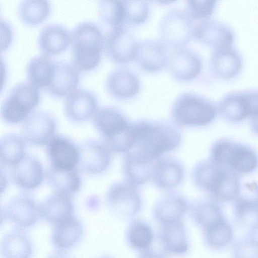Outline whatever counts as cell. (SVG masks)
Segmentation results:
<instances>
[{
	"instance_id": "34",
	"label": "cell",
	"mask_w": 258,
	"mask_h": 258,
	"mask_svg": "<svg viewBox=\"0 0 258 258\" xmlns=\"http://www.w3.org/2000/svg\"><path fill=\"white\" fill-rule=\"evenodd\" d=\"M54 64L55 60L44 54L32 58L26 68V76L29 82L38 88H43L46 89L51 80Z\"/></svg>"
},
{
	"instance_id": "40",
	"label": "cell",
	"mask_w": 258,
	"mask_h": 258,
	"mask_svg": "<svg viewBox=\"0 0 258 258\" xmlns=\"http://www.w3.org/2000/svg\"><path fill=\"white\" fill-rule=\"evenodd\" d=\"M98 12L100 20L112 27L123 24L125 21L124 7L122 1H99Z\"/></svg>"
},
{
	"instance_id": "3",
	"label": "cell",
	"mask_w": 258,
	"mask_h": 258,
	"mask_svg": "<svg viewBox=\"0 0 258 258\" xmlns=\"http://www.w3.org/2000/svg\"><path fill=\"white\" fill-rule=\"evenodd\" d=\"M93 123L111 152L127 153L135 146L133 123L117 108L105 106L98 108Z\"/></svg>"
},
{
	"instance_id": "12",
	"label": "cell",
	"mask_w": 258,
	"mask_h": 258,
	"mask_svg": "<svg viewBox=\"0 0 258 258\" xmlns=\"http://www.w3.org/2000/svg\"><path fill=\"white\" fill-rule=\"evenodd\" d=\"M1 217L17 228H30L41 218L39 205L29 195L20 194L13 198L2 208Z\"/></svg>"
},
{
	"instance_id": "10",
	"label": "cell",
	"mask_w": 258,
	"mask_h": 258,
	"mask_svg": "<svg viewBox=\"0 0 258 258\" xmlns=\"http://www.w3.org/2000/svg\"><path fill=\"white\" fill-rule=\"evenodd\" d=\"M106 201L109 210L119 218H134L142 208L137 187L126 181L112 184L107 192Z\"/></svg>"
},
{
	"instance_id": "17",
	"label": "cell",
	"mask_w": 258,
	"mask_h": 258,
	"mask_svg": "<svg viewBox=\"0 0 258 258\" xmlns=\"http://www.w3.org/2000/svg\"><path fill=\"white\" fill-rule=\"evenodd\" d=\"M243 64L240 52L233 46L213 49L210 59L211 72L223 80H230L238 76Z\"/></svg>"
},
{
	"instance_id": "29",
	"label": "cell",
	"mask_w": 258,
	"mask_h": 258,
	"mask_svg": "<svg viewBox=\"0 0 258 258\" xmlns=\"http://www.w3.org/2000/svg\"><path fill=\"white\" fill-rule=\"evenodd\" d=\"M83 225L74 215L53 226L50 239L56 250L64 251L76 245L82 237Z\"/></svg>"
},
{
	"instance_id": "15",
	"label": "cell",
	"mask_w": 258,
	"mask_h": 258,
	"mask_svg": "<svg viewBox=\"0 0 258 258\" xmlns=\"http://www.w3.org/2000/svg\"><path fill=\"white\" fill-rule=\"evenodd\" d=\"M56 130L54 118L45 111L33 112L24 121L22 137L25 141L36 146L47 145Z\"/></svg>"
},
{
	"instance_id": "38",
	"label": "cell",
	"mask_w": 258,
	"mask_h": 258,
	"mask_svg": "<svg viewBox=\"0 0 258 258\" xmlns=\"http://www.w3.org/2000/svg\"><path fill=\"white\" fill-rule=\"evenodd\" d=\"M205 245L213 250H221L228 246L233 239L232 226L226 218L202 230Z\"/></svg>"
},
{
	"instance_id": "28",
	"label": "cell",
	"mask_w": 258,
	"mask_h": 258,
	"mask_svg": "<svg viewBox=\"0 0 258 258\" xmlns=\"http://www.w3.org/2000/svg\"><path fill=\"white\" fill-rule=\"evenodd\" d=\"M71 40V33L64 26L51 24L45 26L38 38L41 51L47 56L55 55L63 52Z\"/></svg>"
},
{
	"instance_id": "1",
	"label": "cell",
	"mask_w": 258,
	"mask_h": 258,
	"mask_svg": "<svg viewBox=\"0 0 258 258\" xmlns=\"http://www.w3.org/2000/svg\"><path fill=\"white\" fill-rule=\"evenodd\" d=\"M133 128L136 150L154 161L181 141L179 128L169 122L141 120L133 123Z\"/></svg>"
},
{
	"instance_id": "49",
	"label": "cell",
	"mask_w": 258,
	"mask_h": 258,
	"mask_svg": "<svg viewBox=\"0 0 258 258\" xmlns=\"http://www.w3.org/2000/svg\"><path fill=\"white\" fill-rule=\"evenodd\" d=\"M99 258H112V257H111L110 256H109L105 255V256H101Z\"/></svg>"
},
{
	"instance_id": "45",
	"label": "cell",
	"mask_w": 258,
	"mask_h": 258,
	"mask_svg": "<svg viewBox=\"0 0 258 258\" xmlns=\"http://www.w3.org/2000/svg\"><path fill=\"white\" fill-rule=\"evenodd\" d=\"M250 126L251 132L258 136V115L250 117Z\"/></svg>"
},
{
	"instance_id": "6",
	"label": "cell",
	"mask_w": 258,
	"mask_h": 258,
	"mask_svg": "<svg viewBox=\"0 0 258 258\" xmlns=\"http://www.w3.org/2000/svg\"><path fill=\"white\" fill-rule=\"evenodd\" d=\"M218 113L217 105L211 100L191 92L180 94L171 109L172 117L177 124L190 127L208 125Z\"/></svg>"
},
{
	"instance_id": "24",
	"label": "cell",
	"mask_w": 258,
	"mask_h": 258,
	"mask_svg": "<svg viewBox=\"0 0 258 258\" xmlns=\"http://www.w3.org/2000/svg\"><path fill=\"white\" fill-rule=\"evenodd\" d=\"M40 217L53 226L74 216L71 195L53 191L39 205Z\"/></svg>"
},
{
	"instance_id": "21",
	"label": "cell",
	"mask_w": 258,
	"mask_h": 258,
	"mask_svg": "<svg viewBox=\"0 0 258 258\" xmlns=\"http://www.w3.org/2000/svg\"><path fill=\"white\" fill-rule=\"evenodd\" d=\"M159 240L164 251L171 255H183L189 248L187 229L183 220L160 225Z\"/></svg>"
},
{
	"instance_id": "35",
	"label": "cell",
	"mask_w": 258,
	"mask_h": 258,
	"mask_svg": "<svg viewBox=\"0 0 258 258\" xmlns=\"http://www.w3.org/2000/svg\"><path fill=\"white\" fill-rule=\"evenodd\" d=\"M128 245L140 253L150 249L154 239L151 226L146 221L134 219L130 223L125 233Z\"/></svg>"
},
{
	"instance_id": "30",
	"label": "cell",
	"mask_w": 258,
	"mask_h": 258,
	"mask_svg": "<svg viewBox=\"0 0 258 258\" xmlns=\"http://www.w3.org/2000/svg\"><path fill=\"white\" fill-rule=\"evenodd\" d=\"M184 174L183 167L178 160L164 157L155 162L152 177L157 187L168 190L177 186L182 181Z\"/></svg>"
},
{
	"instance_id": "4",
	"label": "cell",
	"mask_w": 258,
	"mask_h": 258,
	"mask_svg": "<svg viewBox=\"0 0 258 258\" xmlns=\"http://www.w3.org/2000/svg\"><path fill=\"white\" fill-rule=\"evenodd\" d=\"M73 64L79 71L94 70L99 63L104 50V36L95 23L77 24L71 33Z\"/></svg>"
},
{
	"instance_id": "46",
	"label": "cell",
	"mask_w": 258,
	"mask_h": 258,
	"mask_svg": "<svg viewBox=\"0 0 258 258\" xmlns=\"http://www.w3.org/2000/svg\"><path fill=\"white\" fill-rule=\"evenodd\" d=\"M46 258H72L67 254L64 251L56 250L48 255Z\"/></svg>"
},
{
	"instance_id": "31",
	"label": "cell",
	"mask_w": 258,
	"mask_h": 258,
	"mask_svg": "<svg viewBox=\"0 0 258 258\" xmlns=\"http://www.w3.org/2000/svg\"><path fill=\"white\" fill-rule=\"evenodd\" d=\"M33 252L32 240L22 229L11 230L2 238L1 252L3 258H31Z\"/></svg>"
},
{
	"instance_id": "16",
	"label": "cell",
	"mask_w": 258,
	"mask_h": 258,
	"mask_svg": "<svg viewBox=\"0 0 258 258\" xmlns=\"http://www.w3.org/2000/svg\"><path fill=\"white\" fill-rule=\"evenodd\" d=\"M167 65L173 77L184 82L198 77L202 67V60L198 54L185 47L173 50L169 54Z\"/></svg>"
},
{
	"instance_id": "22",
	"label": "cell",
	"mask_w": 258,
	"mask_h": 258,
	"mask_svg": "<svg viewBox=\"0 0 258 258\" xmlns=\"http://www.w3.org/2000/svg\"><path fill=\"white\" fill-rule=\"evenodd\" d=\"M11 174L14 184L26 190L39 186L44 175L39 160L34 156L27 154L18 164L12 167Z\"/></svg>"
},
{
	"instance_id": "9",
	"label": "cell",
	"mask_w": 258,
	"mask_h": 258,
	"mask_svg": "<svg viewBox=\"0 0 258 258\" xmlns=\"http://www.w3.org/2000/svg\"><path fill=\"white\" fill-rule=\"evenodd\" d=\"M193 20L185 11L178 9L168 11L159 22L160 41L168 48L185 47L192 38Z\"/></svg>"
},
{
	"instance_id": "11",
	"label": "cell",
	"mask_w": 258,
	"mask_h": 258,
	"mask_svg": "<svg viewBox=\"0 0 258 258\" xmlns=\"http://www.w3.org/2000/svg\"><path fill=\"white\" fill-rule=\"evenodd\" d=\"M138 42L132 31L123 23L106 33L104 50L112 61L125 63L135 58Z\"/></svg>"
},
{
	"instance_id": "25",
	"label": "cell",
	"mask_w": 258,
	"mask_h": 258,
	"mask_svg": "<svg viewBox=\"0 0 258 258\" xmlns=\"http://www.w3.org/2000/svg\"><path fill=\"white\" fill-rule=\"evenodd\" d=\"M105 87L109 94L118 99H126L135 96L139 92V80L129 69L120 67L108 75Z\"/></svg>"
},
{
	"instance_id": "44",
	"label": "cell",
	"mask_w": 258,
	"mask_h": 258,
	"mask_svg": "<svg viewBox=\"0 0 258 258\" xmlns=\"http://www.w3.org/2000/svg\"><path fill=\"white\" fill-rule=\"evenodd\" d=\"M138 258H166L162 253L151 249L142 252Z\"/></svg>"
},
{
	"instance_id": "19",
	"label": "cell",
	"mask_w": 258,
	"mask_h": 258,
	"mask_svg": "<svg viewBox=\"0 0 258 258\" xmlns=\"http://www.w3.org/2000/svg\"><path fill=\"white\" fill-rule=\"evenodd\" d=\"M95 94L86 89H77L69 94L64 102V110L69 120L79 122L94 116L98 108Z\"/></svg>"
},
{
	"instance_id": "8",
	"label": "cell",
	"mask_w": 258,
	"mask_h": 258,
	"mask_svg": "<svg viewBox=\"0 0 258 258\" xmlns=\"http://www.w3.org/2000/svg\"><path fill=\"white\" fill-rule=\"evenodd\" d=\"M217 108L222 118L230 123L258 115V89L228 92L220 98Z\"/></svg>"
},
{
	"instance_id": "2",
	"label": "cell",
	"mask_w": 258,
	"mask_h": 258,
	"mask_svg": "<svg viewBox=\"0 0 258 258\" xmlns=\"http://www.w3.org/2000/svg\"><path fill=\"white\" fill-rule=\"evenodd\" d=\"M192 178L198 187L208 192L210 199L218 203L234 201L240 195L239 176L210 160L196 165Z\"/></svg>"
},
{
	"instance_id": "18",
	"label": "cell",
	"mask_w": 258,
	"mask_h": 258,
	"mask_svg": "<svg viewBox=\"0 0 258 258\" xmlns=\"http://www.w3.org/2000/svg\"><path fill=\"white\" fill-rule=\"evenodd\" d=\"M46 152L52 167L72 170L78 166V147L64 136L54 135L47 144Z\"/></svg>"
},
{
	"instance_id": "23",
	"label": "cell",
	"mask_w": 258,
	"mask_h": 258,
	"mask_svg": "<svg viewBox=\"0 0 258 258\" xmlns=\"http://www.w3.org/2000/svg\"><path fill=\"white\" fill-rule=\"evenodd\" d=\"M155 162L137 150L127 152L122 166L125 181L136 187L145 183L152 175Z\"/></svg>"
},
{
	"instance_id": "43",
	"label": "cell",
	"mask_w": 258,
	"mask_h": 258,
	"mask_svg": "<svg viewBox=\"0 0 258 258\" xmlns=\"http://www.w3.org/2000/svg\"><path fill=\"white\" fill-rule=\"evenodd\" d=\"M217 1L210 0H188L186 1L185 12L194 21L209 19L213 14Z\"/></svg>"
},
{
	"instance_id": "7",
	"label": "cell",
	"mask_w": 258,
	"mask_h": 258,
	"mask_svg": "<svg viewBox=\"0 0 258 258\" xmlns=\"http://www.w3.org/2000/svg\"><path fill=\"white\" fill-rule=\"evenodd\" d=\"M40 99L38 88L28 81L20 82L10 90L4 100L1 116L8 124L24 121L38 106Z\"/></svg>"
},
{
	"instance_id": "26",
	"label": "cell",
	"mask_w": 258,
	"mask_h": 258,
	"mask_svg": "<svg viewBox=\"0 0 258 258\" xmlns=\"http://www.w3.org/2000/svg\"><path fill=\"white\" fill-rule=\"evenodd\" d=\"M79 72L73 63L65 60H55L54 72L46 89L55 97L68 95L79 85Z\"/></svg>"
},
{
	"instance_id": "13",
	"label": "cell",
	"mask_w": 258,
	"mask_h": 258,
	"mask_svg": "<svg viewBox=\"0 0 258 258\" xmlns=\"http://www.w3.org/2000/svg\"><path fill=\"white\" fill-rule=\"evenodd\" d=\"M192 38L200 43L214 49L233 46L235 34L228 24L209 18L194 24Z\"/></svg>"
},
{
	"instance_id": "27",
	"label": "cell",
	"mask_w": 258,
	"mask_h": 258,
	"mask_svg": "<svg viewBox=\"0 0 258 258\" xmlns=\"http://www.w3.org/2000/svg\"><path fill=\"white\" fill-rule=\"evenodd\" d=\"M188 208L184 197L171 192L164 195L155 203L152 213L155 221L161 225L183 220Z\"/></svg>"
},
{
	"instance_id": "39",
	"label": "cell",
	"mask_w": 258,
	"mask_h": 258,
	"mask_svg": "<svg viewBox=\"0 0 258 258\" xmlns=\"http://www.w3.org/2000/svg\"><path fill=\"white\" fill-rule=\"evenodd\" d=\"M51 11L47 1H23L19 4L17 13L24 24L34 26L45 21Z\"/></svg>"
},
{
	"instance_id": "42",
	"label": "cell",
	"mask_w": 258,
	"mask_h": 258,
	"mask_svg": "<svg viewBox=\"0 0 258 258\" xmlns=\"http://www.w3.org/2000/svg\"><path fill=\"white\" fill-rule=\"evenodd\" d=\"M125 20L132 24H141L149 16V7L144 1H123Z\"/></svg>"
},
{
	"instance_id": "33",
	"label": "cell",
	"mask_w": 258,
	"mask_h": 258,
	"mask_svg": "<svg viewBox=\"0 0 258 258\" xmlns=\"http://www.w3.org/2000/svg\"><path fill=\"white\" fill-rule=\"evenodd\" d=\"M190 214L193 222L202 230L226 218L218 203L211 199L195 202L190 207Z\"/></svg>"
},
{
	"instance_id": "20",
	"label": "cell",
	"mask_w": 258,
	"mask_h": 258,
	"mask_svg": "<svg viewBox=\"0 0 258 258\" xmlns=\"http://www.w3.org/2000/svg\"><path fill=\"white\" fill-rule=\"evenodd\" d=\"M167 47L160 41L147 39L138 42L134 59L144 70L156 72L167 65Z\"/></svg>"
},
{
	"instance_id": "32",
	"label": "cell",
	"mask_w": 258,
	"mask_h": 258,
	"mask_svg": "<svg viewBox=\"0 0 258 258\" xmlns=\"http://www.w3.org/2000/svg\"><path fill=\"white\" fill-rule=\"evenodd\" d=\"M236 222L248 232L258 231V200L255 196H240L234 201Z\"/></svg>"
},
{
	"instance_id": "36",
	"label": "cell",
	"mask_w": 258,
	"mask_h": 258,
	"mask_svg": "<svg viewBox=\"0 0 258 258\" xmlns=\"http://www.w3.org/2000/svg\"><path fill=\"white\" fill-rule=\"evenodd\" d=\"M49 185L57 191L71 195L81 186V179L76 169L64 170L50 167L46 174Z\"/></svg>"
},
{
	"instance_id": "14",
	"label": "cell",
	"mask_w": 258,
	"mask_h": 258,
	"mask_svg": "<svg viewBox=\"0 0 258 258\" xmlns=\"http://www.w3.org/2000/svg\"><path fill=\"white\" fill-rule=\"evenodd\" d=\"M78 149V166L84 173L99 174L109 166L111 151L103 141L87 140L79 145Z\"/></svg>"
},
{
	"instance_id": "47",
	"label": "cell",
	"mask_w": 258,
	"mask_h": 258,
	"mask_svg": "<svg viewBox=\"0 0 258 258\" xmlns=\"http://www.w3.org/2000/svg\"><path fill=\"white\" fill-rule=\"evenodd\" d=\"M250 188L254 189V191L255 192V196L258 200V185L255 184V185H254L253 186H250Z\"/></svg>"
},
{
	"instance_id": "37",
	"label": "cell",
	"mask_w": 258,
	"mask_h": 258,
	"mask_svg": "<svg viewBox=\"0 0 258 258\" xmlns=\"http://www.w3.org/2000/svg\"><path fill=\"white\" fill-rule=\"evenodd\" d=\"M25 143L22 137L9 133L0 140V159L2 164L13 167L25 156Z\"/></svg>"
},
{
	"instance_id": "48",
	"label": "cell",
	"mask_w": 258,
	"mask_h": 258,
	"mask_svg": "<svg viewBox=\"0 0 258 258\" xmlns=\"http://www.w3.org/2000/svg\"><path fill=\"white\" fill-rule=\"evenodd\" d=\"M157 2L161 4H164V5H168V4H170V3H172L173 2H174L173 1H157Z\"/></svg>"
},
{
	"instance_id": "5",
	"label": "cell",
	"mask_w": 258,
	"mask_h": 258,
	"mask_svg": "<svg viewBox=\"0 0 258 258\" xmlns=\"http://www.w3.org/2000/svg\"><path fill=\"white\" fill-rule=\"evenodd\" d=\"M210 160L239 176L258 167V155L249 145L227 138L216 140L210 150Z\"/></svg>"
},
{
	"instance_id": "41",
	"label": "cell",
	"mask_w": 258,
	"mask_h": 258,
	"mask_svg": "<svg viewBox=\"0 0 258 258\" xmlns=\"http://www.w3.org/2000/svg\"><path fill=\"white\" fill-rule=\"evenodd\" d=\"M232 258H258V235L248 232L236 240L232 246Z\"/></svg>"
}]
</instances>
